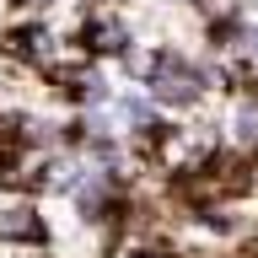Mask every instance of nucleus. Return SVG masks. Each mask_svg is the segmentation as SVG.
<instances>
[{
  "label": "nucleus",
  "instance_id": "obj_1",
  "mask_svg": "<svg viewBox=\"0 0 258 258\" xmlns=\"http://www.w3.org/2000/svg\"><path fill=\"white\" fill-rule=\"evenodd\" d=\"M48 221L32 194H0V247H48Z\"/></svg>",
  "mask_w": 258,
  "mask_h": 258
},
{
  "label": "nucleus",
  "instance_id": "obj_2",
  "mask_svg": "<svg viewBox=\"0 0 258 258\" xmlns=\"http://www.w3.org/2000/svg\"><path fill=\"white\" fill-rule=\"evenodd\" d=\"M231 145L237 151H247V156H258V92H237V102H231Z\"/></svg>",
  "mask_w": 258,
  "mask_h": 258
},
{
  "label": "nucleus",
  "instance_id": "obj_3",
  "mask_svg": "<svg viewBox=\"0 0 258 258\" xmlns=\"http://www.w3.org/2000/svg\"><path fill=\"white\" fill-rule=\"evenodd\" d=\"M118 258H172V253H167V247H156V242H129Z\"/></svg>",
  "mask_w": 258,
  "mask_h": 258
},
{
  "label": "nucleus",
  "instance_id": "obj_4",
  "mask_svg": "<svg viewBox=\"0 0 258 258\" xmlns=\"http://www.w3.org/2000/svg\"><path fill=\"white\" fill-rule=\"evenodd\" d=\"M242 54H247V59H253V70H258V16L247 22V43H242Z\"/></svg>",
  "mask_w": 258,
  "mask_h": 258
}]
</instances>
